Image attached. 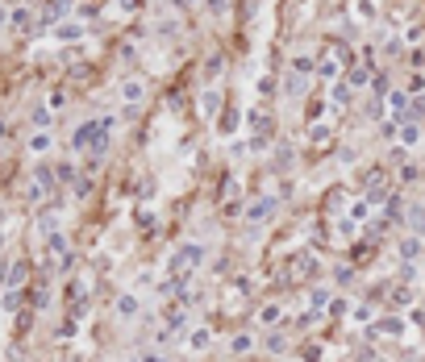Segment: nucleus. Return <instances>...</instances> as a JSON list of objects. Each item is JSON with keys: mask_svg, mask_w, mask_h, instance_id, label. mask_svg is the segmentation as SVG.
Listing matches in <instances>:
<instances>
[{"mask_svg": "<svg viewBox=\"0 0 425 362\" xmlns=\"http://www.w3.org/2000/svg\"><path fill=\"white\" fill-rule=\"evenodd\" d=\"M125 100H142V83H125Z\"/></svg>", "mask_w": 425, "mask_h": 362, "instance_id": "f257e3e1", "label": "nucleus"}]
</instances>
